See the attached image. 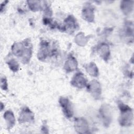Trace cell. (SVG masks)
Masks as SVG:
<instances>
[{
	"instance_id": "obj_6",
	"label": "cell",
	"mask_w": 134,
	"mask_h": 134,
	"mask_svg": "<svg viewBox=\"0 0 134 134\" xmlns=\"http://www.w3.org/2000/svg\"><path fill=\"white\" fill-rule=\"evenodd\" d=\"M88 88L89 91L92 93L94 97H95L96 98L98 97H99L101 94V88L99 83L95 81H92L90 83Z\"/></svg>"
},
{
	"instance_id": "obj_5",
	"label": "cell",
	"mask_w": 134,
	"mask_h": 134,
	"mask_svg": "<svg viewBox=\"0 0 134 134\" xmlns=\"http://www.w3.org/2000/svg\"><path fill=\"white\" fill-rule=\"evenodd\" d=\"M34 119V115L28 108L25 107L20 114L19 121L20 122H28Z\"/></svg>"
},
{
	"instance_id": "obj_3",
	"label": "cell",
	"mask_w": 134,
	"mask_h": 134,
	"mask_svg": "<svg viewBox=\"0 0 134 134\" xmlns=\"http://www.w3.org/2000/svg\"><path fill=\"white\" fill-rule=\"evenodd\" d=\"M71 84L75 87L82 88L86 85V80L81 73H77L73 77Z\"/></svg>"
},
{
	"instance_id": "obj_11",
	"label": "cell",
	"mask_w": 134,
	"mask_h": 134,
	"mask_svg": "<svg viewBox=\"0 0 134 134\" xmlns=\"http://www.w3.org/2000/svg\"><path fill=\"white\" fill-rule=\"evenodd\" d=\"M8 64L12 71L16 72L18 70L19 66H18L17 62L15 60L13 59V60L9 61L8 62Z\"/></svg>"
},
{
	"instance_id": "obj_1",
	"label": "cell",
	"mask_w": 134,
	"mask_h": 134,
	"mask_svg": "<svg viewBox=\"0 0 134 134\" xmlns=\"http://www.w3.org/2000/svg\"><path fill=\"white\" fill-rule=\"evenodd\" d=\"M119 108L121 111L119 122L122 126H130L132 122V113L130 108L122 104H119Z\"/></svg>"
},
{
	"instance_id": "obj_7",
	"label": "cell",
	"mask_w": 134,
	"mask_h": 134,
	"mask_svg": "<svg viewBox=\"0 0 134 134\" xmlns=\"http://www.w3.org/2000/svg\"><path fill=\"white\" fill-rule=\"evenodd\" d=\"M83 16L85 19L88 21H92L94 18L93 9L91 5H88L84 8L83 11Z\"/></svg>"
},
{
	"instance_id": "obj_2",
	"label": "cell",
	"mask_w": 134,
	"mask_h": 134,
	"mask_svg": "<svg viewBox=\"0 0 134 134\" xmlns=\"http://www.w3.org/2000/svg\"><path fill=\"white\" fill-rule=\"evenodd\" d=\"M63 111L66 118H71L73 116V110L69 100L65 97H61L59 100Z\"/></svg>"
},
{
	"instance_id": "obj_8",
	"label": "cell",
	"mask_w": 134,
	"mask_h": 134,
	"mask_svg": "<svg viewBox=\"0 0 134 134\" xmlns=\"http://www.w3.org/2000/svg\"><path fill=\"white\" fill-rule=\"evenodd\" d=\"M4 117L7 122L8 128L9 129L12 128L15 124V121L13 113L10 111H7L5 113V114L4 115Z\"/></svg>"
},
{
	"instance_id": "obj_9",
	"label": "cell",
	"mask_w": 134,
	"mask_h": 134,
	"mask_svg": "<svg viewBox=\"0 0 134 134\" xmlns=\"http://www.w3.org/2000/svg\"><path fill=\"white\" fill-rule=\"evenodd\" d=\"M77 66V62L74 58L71 57L66 61L65 64V68L66 71L69 72L72 71L74 70H75Z\"/></svg>"
},
{
	"instance_id": "obj_10",
	"label": "cell",
	"mask_w": 134,
	"mask_h": 134,
	"mask_svg": "<svg viewBox=\"0 0 134 134\" xmlns=\"http://www.w3.org/2000/svg\"><path fill=\"white\" fill-rule=\"evenodd\" d=\"M87 72H88L90 74L92 75V76H97V73H98V70L97 69V66L95 65V64L93 63V62L91 63L88 67L86 69Z\"/></svg>"
},
{
	"instance_id": "obj_4",
	"label": "cell",
	"mask_w": 134,
	"mask_h": 134,
	"mask_svg": "<svg viewBox=\"0 0 134 134\" xmlns=\"http://www.w3.org/2000/svg\"><path fill=\"white\" fill-rule=\"evenodd\" d=\"M75 128L79 133H87L88 131V124L83 118H76L75 120Z\"/></svg>"
}]
</instances>
